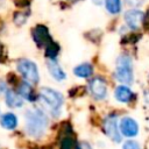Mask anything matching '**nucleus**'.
<instances>
[{"mask_svg":"<svg viewBox=\"0 0 149 149\" xmlns=\"http://www.w3.org/2000/svg\"><path fill=\"white\" fill-rule=\"evenodd\" d=\"M48 126V118L41 109H30L26 113V129L30 136L40 137Z\"/></svg>","mask_w":149,"mask_h":149,"instance_id":"f257e3e1","label":"nucleus"},{"mask_svg":"<svg viewBox=\"0 0 149 149\" xmlns=\"http://www.w3.org/2000/svg\"><path fill=\"white\" fill-rule=\"evenodd\" d=\"M115 77L123 84H132L133 81V62L127 55H121L116 59Z\"/></svg>","mask_w":149,"mask_h":149,"instance_id":"f03ea898","label":"nucleus"},{"mask_svg":"<svg viewBox=\"0 0 149 149\" xmlns=\"http://www.w3.org/2000/svg\"><path fill=\"white\" fill-rule=\"evenodd\" d=\"M40 99L43 102V105L55 115L58 114L61 106L63 104V97L61 93L57 91L49 88V87H43L40 93Z\"/></svg>","mask_w":149,"mask_h":149,"instance_id":"7ed1b4c3","label":"nucleus"},{"mask_svg":"<svg viewBox=\"0 0 149 149\" xmlns=\"http://www.w3.org/2000/svg\"><path fill=\"white\" fill-rule=\"evenodd\" d=\"M17 70L22 74L23 79L29 84L38 83V70L35 63L29 59H20L17 62Z\"/></svg>","mask_w":149,"mask_h":149,"instance_id":"20e7f679","label":"nucleus"},{"mask_svg":"<svg viewBox=\"0 0 149 149\" xmlns=\"http://www.w3.org/2000/svg\"><path fill=\"white\" fill-rule=\"evenodd\" d=\"M104 130L112 141H114V142H120L121 141V134H120V130H119L118 116L116 115H108L105 119Z\"/></svg>","mask_w":149,"mask_h":149,"instance_id":"39448f33","label":"nucleus"},{"mask_svg":"<svg viewBox=\"0 0 149 149\" xmlns=\"http://www.w3.org/2000/svg\"><path fill=\"white\" fill-rule=\"evenodd\" d=\"M90 91H91L92 95L95 99H98V100L104 99L106 97V94H107V85H106V81L101 77H95L90 83Z\"/></svg>","mask_w":149,"mask_h":149,"instance_id":"423d86ee","label":"nucleus"},{"mask_svg":"<svg viewBox=\"0 0 149 149\" xmlns=\"http://www.w3.org/2000/svg\"><path fill=\"white\" fill-rule=\"evenodd\" d=\"M120 132L127 137H133L139 133V125L134 119L126 116L120 121Z\"/></svg>","mask_w":149,"mask_h":149,"instance_id":"0eeeda50","label":"nucleus"},{"mask_svg":"<svg viewBox=\"0 0 149 149\" xmlns=\"http://www.w3.org/2000/svg\"><path fill=\"white\" fill-rule=\"evenodd\" d=\"M125 21L130 29H137L144 21V14L137 9H130L125 14Z\"/></svg>","mask_w":149,"mask_h":149,"instance_id":"6e6552de","label":"nucleus"},{"mask_svg":"<svg viewBox=\"0 0 149 149\" xmlns=\"http://www.w3.org/2000/svg\"><path fill=\"white\" fill-rule=\"evenodd\" d=\"M33 37H34V41L36 42V44L40 47L47 48L51 43L50 35L48 33V29L44 26H37L33 31Z\"/></svg>","mask_w":149,"mask_h":149,"instance_id":"1a4fd4ad","label":"nucleus"},{"mask_svg":"<svg viewBox=\"0 0 149 149\" xmlns=\"http://www.w3.org/2000/svg\"><path fill=\"white\" fill-rule=\"evenodd\" d=\"M48 69H49L50 74L56 80H63V79H65V72L58 65V63L56 62V59L49 58V61H48Z\"/></svg>","mask_w":149,"mask_h":149,"instance_id":"9d476101","label":"nucleus"},{"mask_svg":"<svg viewBox=\"0 0 149 149\" xmlns=\"http://www.w3.org/2000/svg\"><path fill=\"white\" fill-rule=\"evenodd\" d=\"M59 149H79V143L76 141V139L71 134L66 133L61 139Z\"/></svg>","mask_w":149,"mask_h":149,"instance_id":"9b49d317","label":"nucleus"},{"mask_svg":"<svg viewBox=\"0 0 149 149\" xmlns=\"http://www.w3.org/2000/svg\"><path fill=\"white\" fill-rule=\"evenodd\" d=\"M6 102L9 107L16 108V107H21L23 105V99L20 94L8 90V91H6Z\"/></svg>","mask_w":149,"mask_h":149,"instance_id":"f8f14e48","label":"nucleus"},{"mask_svg":"<svg viewBox=\"0 0 149 149\" xmlns=\"http://www.w3.org/2000/svg\"><path fill=\"white\" fill-rule=\"evenodd\" d=\"M115 98L121 102H128L133 98V92L127 86H118L115 90Z\"/></svg>","mask_w":149,"mask_h":149,"instance_id":"ddd939ff","label":"nucleus"},{"mask_svg":"<svg viewBox=\"0 0 149 149\" xmlns=\"http://www.w3.org/2000/svg\"><path fill=\"white\" fill-rule=\"evenodd\" d=\"M17 125V118L13 113H6L1 116V126L6 129H14Z\"/></svg>","mask_w":149,"mask_h":149,"instance_id":"4468645a","label":"nucleus"},{"mask_svg":"<svg viewBox=\"0 0 149 149\" xmlns=\"http://www.w3.org/2000/svg\"><path fill=\"white\" fill-rule=\"evenodd\" d=\"M92 72H93V69H92L91 64H87V63L80 64L73 69V73L80 78H87L92 74Z\"/></svg>","mask_w":149,"mask_h":149,"instance_id":"2eb2a0df","label":"nucleus"},{"mask_svg":"<svg viewBox=\"0 0 149 149\" xmlns=\"http://www.w3.org/2000/svg\"><path fill=\"white\" fill-rule=\"evenodd\" d=\"M20 95L27 100H33L34 99V94H33V88H31V85L27 81H23L21 85H20Z\"/></svg>","mask_w":149,"mask_h":149,"instance_id":"dca6fc26","label":"nucleus"},{"mask_svg":"<svg viewBox=\"0 0 149 149\" xmlns=\"http://www.w3.org/2000/svg\"><path fill=\"white\" fill-rule=\"evenodd\" d=\"M106 9L111 14H116L121 10V1L120 0H105Z\"/></svg>","mask_w":149,"mask_h":149,"instance_id":"f3484780","label":"nucleus"},{"mask_svg":"<svg viewBox=\"0 0 149 149\" xmlns=\"http://www.w3.org/2000/svg\"><path fill=\"white\" fill-rule=\"evenodd\" d=\"M122 149H141L140 148V144L135 141H127L123 143L122 146Z\"/></svg>","mask_w":149,"mask_h":149,"instance_id":"a211bd4d","label":"nucleus"},{"mask_svg":"<svg viewBox=\"0 0 149 149\" xmlns=\"http://www.w3.org/2000/svg\"><path fill=\"white\" fill-rule=\"evenodd\" d=\"M127 2L132 6H139L142 3V0H127Z\"/></svg>","mask_w":149,"mask_h":149,"instance_id":"6ab92c4d","label":"nucleus"},{"mask_svg":"<svg viewBox=\"0 0 149 149\" xmlns=\"http://www.w3.org/2000/svg\"><path fill=\"white\" fill-rule=\"evenodd\" d=\"M79 149H92L87 143H85V142H80L79 143Z\"/></svg>","mask_w":149,"mask_h":149,"instance_id":"aec40b11","label":"nucleus"},{"mask_svg":"<svg viewBox=\"0 0 149 149\" xmlns=\"http://www.w3.org/2000/svg\"><path fill=\"white\" fill-rule=\"evenodd\" d=\"M5 91H6V85H5V83L0 81V93H2Z\"/></svg>","mask_w":149,"mask_h":149,"instance_id":"412c9836","label":"nucleus"},{"mask_svg":"<svg viewBox=\"0 0 149 149\" xmlns=\"http://www.w3.org/2000/svg\"><path fill=\"white\" fill-rule=\"evenodd\" d=\"M102 1H104V0H93V2H94L95 5H101Z\"/></svg>","mask_w":149,"mask_h":149,"instance_id":"4be33fe9","label":"nucleus"}]
</instances>
